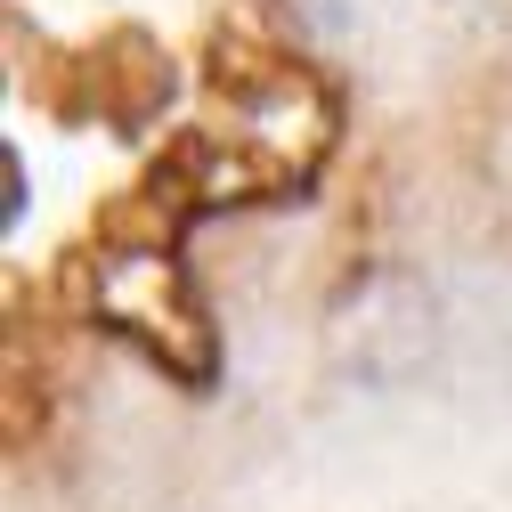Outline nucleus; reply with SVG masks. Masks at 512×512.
Wrapping results in <instances>:
<instances>
[{
    "instance_id": "2",
    "label": "nucleus",
    "mask_w": 512,
    "mask_h": 512,
    "mask_svg": "<svg viewBox=\"0 0 512 512\" xmlns=\"http://www.w3.org/2000/svg\"><path fill=\"white\" fill-rule=\"evenodd\" d=\"M472 9H480V17H504V25H512V0H472Z\"/></svg>"
},
{
    "instance_id": "1",
    "label": "nucleus",
    "mask_w": 512,
    "mask_h": 512,
    "mask_svg": "<svg viewBox=\"0 0 512 512\" xmlns=\"http://www.w3.org/2000/svg\"><path fill=\"white\" fill-rule=\"evenodd\" d=\"M439 350H447V317L415 269H366L326 317V374L366 399L415 391L439 366Z\"/></svg>"
}]
</instances>
